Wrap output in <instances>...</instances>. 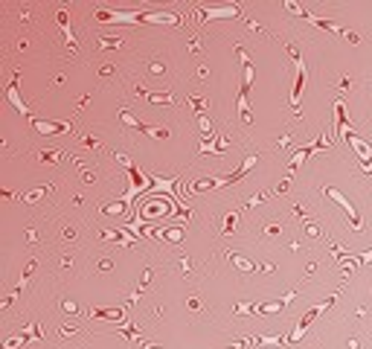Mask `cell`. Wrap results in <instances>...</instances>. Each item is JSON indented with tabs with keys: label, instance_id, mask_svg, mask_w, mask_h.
Masks as SVG:
<instances>
[{
	"label": "cell",
	"instance_id": "4316f807",
	"mask_svg": "<svg viewBox=\"0 0 372 349\" xmlns=\"http://www.w3.org/2000/svg\"><path fill=\"white\" fill-rule=\"evenodd\" d=\"M58 157H61V151H56V149H46V151H41V154H38V160H41V163H50V166H53Z\"/></svg>",
	"mask_w": 372,
	"mask_h": 349
},
{
	"label": "cell",
	"instance_id": "d6a6232c",
	"mask_svg": "<svg viewBox=\"0 0 372 349\" xmlns=\"http://www.w3.org/2000/svg\"><path fill=\"white\" fill-rule=\"evenodd\" d=\"M61 309H64V312H76V302H73V300H64V302H61Z\"/></svg>",
	"mask_w": 372,
	"mask_h": 349
},
{
	"label": "cell",
	"instance_id": "603a6c76",
	"mask_svg": "<svg viewBox=\"0 0 372 349\" xmlns=\"http://www.w3.org/2000/svg\"><path fill=\"white\" fill-rule=\"evenodd\" d=\"M236 224H239V209L227 212V219H224V236H232V233H236Z\"/></svg>",
	"mask_w": 372,
	"mask_h": 349
},
{
	"label": "cell",
	"instance_id": "e0dca14e",
	"mask_svg": "<svg viewBox=\"0 0 372 349\" xmlns=\"http://www.w3.org/2000/svg\"><path fill=\"white\" fill-rule=\"evenodd\" d=\"M230 256V262H232V268H239V271H242V274H253L256 268V262L253 259H247V256H242V253H236V250H232V253H227Z\"/></svg>",
	"mask_w": 372,
	"mask_h": 349
},
{
	"label": "cell",
	"instance_id": "44dd1931",
	"mask_svg": "<svg viewBox=\"0 0 372 349\" xmlns=\"http://www.w3.org/2000/svg\"><path fill=\"white\" fill-rule=\"evenodd\" d=\"M23 337H26V343H35V340H44V329H41V323H32L23 329Z\"/></svg>",
	"mask_w": 372,
	"mask_h": 349
},
{
	"label": "cell",
	"instance_id": "ac0fdd59",
	"mask_svg": "<svg viewBox=\"0 0 372 349\" xmlns=\"http://www.w3.org/2000/svg\"><path fill=\"white\" fill-rule=\"evenodd\" d=\"M102 239H111V242H119L122 247H128V244L134 242L137 236H134V233H128V230H105Z\"/></svg>",
	"mask_w": 372,
	"mask_h": 349
},
{
	"label": "cell",
	"instance_id": "d4e9b609",
	"mask_svg": "<svg viewBox=\"0 0 372 349\" xmlns=\"http://www.w3.org/2000/svg\"><path fill=\"white\" fill-rule=\"evenodd\" d=\"M119 332H122L125 337H131V340L143 343V329H134V326H119Z\"/></svg>",
	"mask_w": 372,
	"mask_h": 349
},
{
	"label": "cell",
	"instance_id": "484cf974",
	"mask_svg": "<svg viewBox=\"0 0 372 349\" xmlns=\"http://www.w3.org/2000/svg\"><path fill=\"white\" fill-rule=\"evenodd\" d=\"M96 44H99V50H119V47H125L119 38H99Z\"/></svg>",
	"mask_w": 372,
	"mask_h": 349
},
{
	"label": "cell",
	"instance_id": "e575fe53",
	"mask_svg": "<svg viewBox=\"0 0 372 349\" xmlns=\"http://www.w3.org/2000/svg\"><path fill=\"white\" fill-rule=\"evenodd\" d=\"M146 349H163V346H154V343H149V346H146Z\"/></svg>",
	"mask_w": 372,
	"mask_h": 349
},
{
	"label": "cell",
	"instance_id": "8992f818",
	"mask_svg": "<svg viewBox=\"0 0 372 349\" xmlns=\"http://www.w3.org/2000/svg\"><path fill=\"white\" fill-rule=\"evenodd\" d=\"M288 53L294 58V64H297V81H294V91H291V105H294V116H300V102H302V91H305V79H308V67H305V61H302V56L297 53L294 44L288 47Z\"/></svg>",
	"mask_w": 372,
	"mask_h": 349
},
{
	"label": "cell",
	"instance_id": "ba28073f",
	"mask_svg": "<svg viewBox=\"0 0 372 349\" xmlns=\"http://www.w3.org/2000/svg\"><path fill=\"white\" fill-rule=\"evenodd\" d=\"M329 146H332V137H317V140H311V143H305V146H302L300 151H297V154H294V157H291V163H288V172L294 174L297 172V169H300L302 163L308 160V157H311L314 151H323V149H329Z\"/></svg>",
	"mask_w": 372,
	"mask_h": 349
},
{
	"label": "cell",
	"instance_id": "83f0119b",
	"mask_svg": "<svg viewBox=\"0 0 372 349\" xmlns=\"http://www.w3.org/2000/svg\"><path fill=\"white\" fill-rule=\"evenodd\" d=\"M26 343V337H23V332L21 335H15V337H9V340H3V349H18V346H23Z\"/></svg>",
	"mask_w": 372,
	"mask_h": 349
},
{
	"label": "cell",
	"instance_id": "7c38bea8",
	"mask_svg": "<svg viewBox=\"0 0 372 349\" xmlns=\"http://www.w3.org/2000/svg\"><path fill=\"white\" fill-rule=\"evenodd\" d=\"M256 163H259V154H250V157H244V160H242V166H239L236 172H230V174H221V184H224V186H230V184H236V181H242V178H244L247 172H250V169H253Z\"/></svg>",
	"mask_w": 372,
	"mask_h": 349
},
{
	"label": "cell",
	"instance_id": "2e32d148",
	"mask_svg": "<svg viewBox=\"0 0 372 349\" xmlns=\"http://www.w3.org/2000/svg\"><path fill=\"white\" fill-rule=\"evenodd\" d=\"M177 184V178H157L151 174V192H160V195H172V186ZM174 198V195H172Z\"/></svg>",
	"mask_w": 372,
	"mask_h": 349
},
{
	"label": "cell",
	"instance_id": "cb8c5ba5",
	"mask_svg": "<svg viewBox=\"0 0 372 349\" xmlns=\"http://www.w3.org/2000/svg\"><path fill=\"white\" fill-rule=\"evenodd\" d=\"M189 105L195 108V114H198V116L207 114V99H204V96H189Z\"/></svg>",
	"mask_w": 372,
	"mask_h": 349
},
{
	"label": "cell",
	"instance_id": "ffe728a7",
	"mask_svg": "<svg viewBox=\"0 0 372 349\" xmlns=\"http://www.w3.org/2000/svg\"><path fill=\"white\" fill-rule=\"evenodd\" d=\"M163 242H183V227H169V230H157Z\"/></svg>",
	"mask_w": 372,
	"mask_h": 349
},
{
	"label": "cell",
	"instance_id": "52a82bcc",
	"mask_svg": "<svg viewBox=\"0 0 372 349\" xmlns=\"http://www.w3.org/2000/svg\"><path fill=\"white\" fill-rule=\"evenodd\" d=\"M323 192L329 198H332V201H335V204H340V209H343V212H346L349 215V221H352V230L358 233H363V224H360V215H358V207H355V204H352V201H349L346 195H343V192H340V189H335V186H323Z\"/></svg>",
	"mask_w": 372,
	"mask_h": 349
},
{
	"label": "cell",
	"instance_id": "8fae6325",
	"mask_svg": "<svg viewBox=\"0 0 372 349\" xmlns=\"http://www.w3.org/2000/svg\"><path fill=\"white\" fill-rule=\"evenodd\" d=\"M239 6H201V21H224V18H236Z\"/></svg>",
	"mask_w": 372,
	"mask_h": 349
},
{
	"label": "cell",
	"instance_id": "3957f363",
	"mask_svg": "<svg viewBox=\"0 0 372 349\" xmlns=\"http://www.w3.org/2000/svg\"><path fill=\"white\" fill-rule=\"evenodd\" d=\"M239 58H242V91L236 96V105H239V116H242V122H250L253 116H250V108H247V93L253 88V64H250V56L244 53L242 47H239Z\"/></svg>",
	"mask_w": 372,
	"mask_h": 349
},
{
	"label": "cell",
	"instance_id": "1f68e13d",
	"mask_svg": "<svg viewBox=\"0 0 372 349\" xmlns=\"http://www.w3.org/2000/svg\"><path fill=\"white\" fill-rule=\"evenodd\" d=\"M265 201V192H259V195H253L250 201H247V207H256V204H262Z\"/></svg>",
	"mask_w": 372,
	"mask_h": 349
},
{
	"label": "cell",
	"instance_id": "7402d4cb",
	"mask_svg": "<svg viewBox=\"0 0 372 349\" xmlns=\"http://www.w3.org/2000/svg\"><path fill=\"white\" fill-rule=\"evenodd\" d=\"M146 99H149V102H154V105H169V102H174V96H172V93H166V91H151V93H146Z\"/></svg>",
	"mask_w": 372,
	"mask_h": 349
},
{
	"label": "cell",
	"instance_id": "7a4b0ae2",
	"mask_svg": "<svg viewBox=\"0 0 372 349\" xmlns=\"http://www.w3.org/2000/svg\"><path fill=\"white\" fill-rule=\"evenodd\" d=\"M116 160L122 163V169H125V172L131 174V186H128V192L122 195V204H125V209H131L140 192H151V178H149V174L140 172V169H137V166H134L131 160H128L125 154H116Z\"/></svg>",
	"mask_w": 372,
	"mask_h": 349
},
{
	"label": "cell",
	"instance_id": "4dcf8cb0",
	"mask_svg": "<svg viewBox=\"0 0 372 349\" xmlns=\"http://www.w3.org/2000/svg\"><path fill=\"white\" fill-rule=\"evenodd\" d=\"M76 332H79V326H73V323H64V326H61V335H64V337L76 335Z\"/></svg>",
	"mask_w": 372,
	"mask_h": 349
},
{
	"label": "cell",
	"instance_id": "4fadbf2b",
	"mask_svg": "<svg viewBox=\"0 0 372 349\" xmlns=\"http://www.w3.org/2000/svg\"><path fill=\"white\" fill-rule=\"evenodd\" d=\"M335 119H337V137L340 140H349L352 137V125H349V116H346V105L343 99L335 102Z\"/></svg>",
	"mask_w": 372,
	"mask_h": 349
},
{
	"label": "cell",
	"instance_id": "d6986e66",
	"mask_svg": "<svg viewBox=\"0 0 372 349\" xmlns=\"http://www.w3.org/2000/svg\"><path fill=\"white\" fill-rule=\"evenodd\" d=\"M227 146H230V140H212V137H204V140H201V146H198V149L204 151V154H207V151H212V154H218V151H224Z\"/></svg>",
	"mask_w": 372,
	"mask_h": 349
},
{
	"label": "cell",
	"instance_id": "277c9868",
	"mask_svg": "<svg viewBox=\"0 0 372 349\" xmlns=\"http://www.w3.org/2000/svg\"><path fill=\"white\" fill-rule=\"evenodd\" d=\"M297 300V291H288L282 300H270V302H236L232 312L236 314H279L288 302Z\"/></svg>",
	"mask_w": 372,
	"mask_h": 349
},
{
	"label": "cell",
	"instance_id": "9c48e42d",
	"mask_svg": "<svg viewBox=\"0 0 372 349\" xmlns=\"http://www.w3.org/2000/svg\"><path fill=\"white\" fill-rule=\"evenodd\" d=\"M29 122H32V128L41 137H61V134H67L70 128H73V122H53V119L46 122V119H38V116H32Z\"/></svg>",
	"mask_w": 372,
	"mask_h": 349
},
{
	"label": "cell",
	"instance_id": "9a60e30c",
	"mask_svg": "<svg viewBox=\"0 0 372 349\" xmlns=\"http://www.w3.org/2000/svg\"><path fill=\"white\" fill-rule=\"evenodd\" d=\"M90 317H102V320L122 323V320H125V306H122V309H90Z\"/></svg>",
	"mask_w": 372,
	"mask_h": 349
},
{
	"label": "cell",
	"instance_id": "5b68a950",
	"mask_svg": "<svg viewBox=\"0 0 372 349\" xmlns=\"http://www.w3.org/2000/svg\"><path fill=\"white\" fill-rule=\"evenodd\" d=\"M335 300H337V294H332L329 300H323V302H317V306H311V309H308V312H305V314L300 317V320H297V326L291 329L288 343H300L302 337H305V332L311 329V323H314V320H317V317H320V314H323V312H326V309H329V306H332Z\"/></svg>",
	"mask_w": 372,
	"mask_h": 349
},
{
	"label": "cell",
	"instance_id": "6da1fadb",
	"mask_svg": "<svg viewBox=\"0 0 372 349\" xmlns=\"http://www.w3.org/2000/svg\"><path fill=\"white\" fill-rule=\"evenodd\" d=\"M93 18L108 26H140V23H172L177 26L180 18L169 12H143V9H96Z\"/></svg>",
	"mask_w": 372,
	"mask_h": 349
},
{
	"label": "cell",
	"instance_id": "f1b7e54d",
	"mask_svg": "<svg viewBox=\"0 0 372 349\" xmlns=\"http://www.w3.org/2000/svg\"><path fill=\"white\" fill-rule=\"evenodd\" d=\"M46 189H50V186H38V189H32V192H23V201H29V204H32V201H38V198L44 195Z\"/></svg>",
	"mask_w": 372,
	"mask_h": 349
},
{
	"label": "cell",
	"instance_id": "f546056e",
	"mask_svg": "<svg viewBox=\"0 0 372 349\" xmlns=\"http://www.w3.org/2000/svg\"><path fill=\"white\" fill-rule=\"evenodd\" d=\"M105 212H108V215H122V212H125V204H108Z\"/></svg>",
	"mask_w": 372,
	"mask_h": 349
},
{
	"label": "cell",
	"instance_id": "5bb4252c",
	"mask_svg": "<svg viewBox=\"0 0 372 349\" xmlns=\"http://www.w3.org/2000/svg\"><path fill=\"white\" fill-rule=\"evenodd\" d=\"M18 76H21V73L15 70V73H12L9 88H6V99H9V102L15 105V108H18V111H21L23 116H29V108H26V102H21V96H18ZM29 119H32V116H29Z\"/></svg>",
	"mask_w": 372,
	"mask_h": 349
},
{
	"label": "cell",
	"instance_id": "836d02e7",
	"mask_svg": "<svg viewBox=\"0 0 372 349\" xmlns=\"http://www.w3.org/2000/svg\"><path fill=\"white\" fill-rule=\"evenodd\" d=\"M186 306H189V309H201V300H198V297H189V300H186Z\"/></svg>",
	"mask_w": 372,
	"mask_h": 349
},
{
	"label": "cell",
	"instance_id": "30bf717a",
	"mask_svg": "<svg viewBox=\"0 0 372 349\" xmlns=\"http://www.w3.org/2000/svg\"><path fill=\"white\" fill-rule=\"evenodd\" d=\"M346 143H349V149L358 154V160H360V166H363V172H372V143L355 137V134H352Z\"/></svg>",
	"mask_w": 372,
	"mask_h": 349
}]
</instances>
